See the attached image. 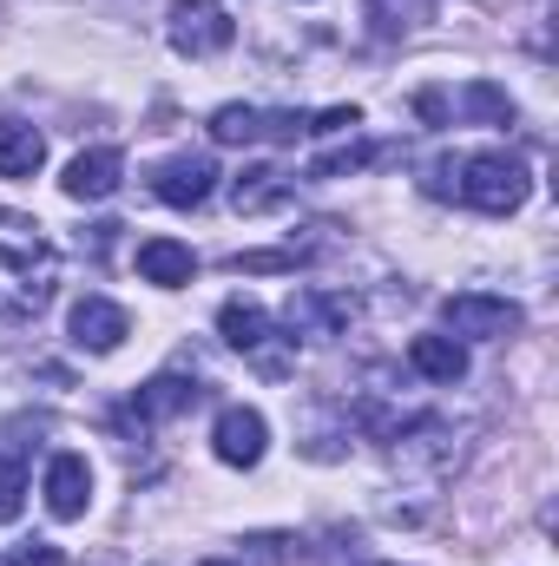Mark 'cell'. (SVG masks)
Listing matches in <instances>:
<instances>
[{
    "label": "cell",
    "mask_w": 559,
    "mask_h": 566,
    "mask_svg": "<svg viewBox=\"0 0 559 566\" xmlns=\"http://www.w3.org/2000/svg\"><path fill=\"white\" fill-rule=\"evenodd\" d=\"M349 126H362V113H356V106H329V113H323L316 126H303V133H349Z\"/></svg>",
    "instance_id": "obj_22"
},
{
    "label": "cell",
    "mask_w": 559,
    "mask_h": 566,
    "mask_svg": "<svg viewBox=\"0 0 559 566\" xmlns=\"http://www.w3.org/2000/svg\"><path fill=\"white\" fill-rule=\"evenodd\" d=\"M454 113H461V119H487V126H507V119H514V99H507L500 86H487V80H474V86H461V99H454Z\"/></svg>",
    "instance_id": "obj_18"
},
{
    "label": "cell",
    "mask_w": 559,
    "mask_h": 566,
    "mask_svg": "<svg viewBox=\"0 0 559 566\" xmlns=\"http://www.w3.org/2000/svg\"><path fill=\"white\" fill-rule=\"evenodd\" d=\"M376 151L369 145H349V151H329V158H316L309 165V178H342V171H356V165H369Z\"/></svg>",
    "instance_id": "obj_20"
},
{
    "label": "cell",
    "mask_w": 559,
    "mask_h": 566,
    "mask_svg": "<svg viewBox=\"0 0 559 566\" xmlns=\"http://www.w3.org/2000/svg\"><path fill=\"white\" fill-rule=\"evenodd\" d=\"M20 501H27V468H20V454H0V527L20 514Z\"/></svg>",
    "instance_id": "obj_19"
},
{
    "label": "cell",
    "mask_w": 559,
    "mask_h": 566,
    "mask_svg": "<svg viewBox=\"0 0 559 566\" xmlns=\"http://www.w3.org/2000/svg\"><path fill=\"white\" fill-rule=\"evenodd\" d=\"M46 165V139L20 119H0V178H33Z\"/></svg>",
    "instance_id": "obj_15"
},
{
    "label": "cell",
    "mask_w": 559,
    "mask_h": 566,
    "mask_svg": "<svg viewBox=\"0 0 559 566\" xmlns=\"http://www.w3.org/2000/svg\"><path fill=\"white\" fill-rule=\"evenodd\" d=\"M289 264H296L289 251H251V258H238L231 271H289Z\"/></svg>",
    "instance_id": "obj_23"
},
{
    "label": "cell",
    "mask_w": 559,
    "mask_h": 566,
    "mask_svg": "<svg viewBox=\"0 0 559 566\" xmlns=\"http://www.w3.org/2000/svg\"><path fill=\"white\" fill-rule=\"evenodd\" d=\"M527 191H534V178H527V165L507 158V151H474V158L461 165V198H467L474 211H487V218H514V211L527 205Z\"/></svg>",
    "instance_id": "obj_2"
},
{
    "label": "cell",
    "mask_w": 559,
    "mask_h": 566,
    "mask_svg": "<svg viewBox=\"0 0 559 566\" xmlns=\"http://www.w3.org/2000/svg\"><path fill=\"white\" fill-rule=\"evenodd\" d=\"M283 198H289V185H283V171H271V165H251V171L231 185V205H238V211H271Z\"/></svg>",
    "instance_id": "obj_17"
},
{
    "label": "cell",
    "mask_w": 559,
    "mask_h": 566,
    "mask_svg": "<svg viewBox=\"0 0 559 566\" xmlns=\"http://www.w3.org/2000/svg\"><path fill=\"white\" fill-rule=\"evenodd\" d=\"M86 501H93V468H86V454H53V461H46V514H53V521H80Z\"/></svg>",
    "instance_id": "obj_10"
},
{
    "label": "cell",
    "mask_w": 559,
    "mask_h": 566,
    "mask_svg": "<svg viewBox=\"0 0 559 566\" xmlns=\"http://www.w3.org/2000/svg\"><path fill=\"white\" fill-rule=\"evenodd\" d=\"M53 296V244L33 218L0 211V316H33Z\"/></svg>",
    "instance_id": "obj_1"
},
{
    "label": "cell",
    "mask_w": 559,
    "mask_h": 566,
    "mask_svg": "<svg viewBox=\"0 0 559 566\" xmlns=\"http://www.w3.org/2000/svg\"><path fill=\"white\" fill-rule=\"evenodd\" d=\"M211 448H218V461L224 468H257L264 461V448H271V422L257 416V409H224L218 428H211Z\"/></svg>",
    "instance_id": "obj_7"
},
{
    "label": "cell",
    "mask_w": 559,
    "mask_h": 566,
    "mask_svg": "<svg viewBox=\"0 0 559 566\" xmlns=\"http://www.w3.org/2000/svg\"><path fill=\"white\" fill-rule=\"evenodd\" d=\"M303 119L296 113H257V106H218L211 113V139L218 145H257V139H296Z\"/></svg>",
    "instance_id": "obj_9"
},
{
    "label": "cell",
    "mask_w": 559,
    "mask_h": 566,
    "mask_svg": "<svg viewBox=\"0 0 559 566\" xmlns=\"http://www.w3.org/2000/svg\"><path fill=\"white\" fill-rule=\"evenodd\" d=\"M204 566H238V560H204Z\"/></svg>",
    "instance_id": "obj_24"
},
{
    "label": "cell",
    "mask_w": 559,
    "mask_h": 566,
    "mask_svg": "<svg viewBox=\"0 0 559 566\" xmlns=\"http://www.w3.org/2000/svg\"><path fill=\"white\" fill-rule=\"evenodd\" d=\"M441 323H447V336H481V343H494V336H514V329H520V303L487 296V290H461V296L441 303Z\"/></svg>",
    "instance_id": "obj_5"
},
{
    "label": "cell",
    "mask_w": 559,
    "mask_h": 566,
    "mask_svg": "<svg viewBox=\"0 0 559 566\" xmlns=\"http://www.w3.org/2000/svg\"><path fill=\"white\" fill-rule=\"evenodd\" d=\"M218 329H224V343H231L238 356H251L264 376H283V369H289V356H283L277 336H271V316H264V303H251V296H231V303L218 310Z\"/></svg>",
    "instance_id": "obj_3"
},
{
    "label": "cell",
    "mask_w": 559,
    "mask_h": 566,
    "mask_svg": "<svg viewBox=\"0 0 559 566\" xmlns=\"http://www.w3.org/2000/svg\"><path fill=\"white\" fill-rule=\"evenodd\" d=\"M66 329H73V343H80V349L113 356V349L133 336V316H126L119 303H106V296H80V303H73V316H66Z\"/></svg>",
    "instance_id": "obj_8"
},
{
    "label": "cell",
    "mask_w": 559,
    "mask_h": 566,
    "mask_svg": "<svg viewBox=\"0 0 559 566\" xmlns=\"http://www.w3.org/2000/svg\"><path fill=\"white\" fill-rule=\"evenodd\" d=\"M283 323H289V343L296 336H336L349 323V296H323V290H296L283 303Z\"/></svg>",
    "instance_id": "obj_12"
},
{
    "label": "cell",
    "mask_w": 559,
    "mask_h": 566,
    "mask_svg": "<svg viewBox=\"0 0 559 566\" xmlns=\"http://www.w3.org/2000/svg\"><path fill=\"white\" fill-rule=\"evenodd\" d=\"M165 33H171V46H178L184 60H211V53H224V46L238 40V20H231L218 0H178Z\"/></svg>",
    "instance_id": "obj_4"
},
{
    "label": "cell",
    "mask_w": 559,
    "mask_h": 566,
    "mask_svg": "<svg viewBox=\"0 0 559 566\" xmlns=\"http://www.w3.org/2000/svg\"><path fill=\"white\" fill-rule=\"evenodd\" d=\"M191 271H198L191 244H178V238H151V244H139V277L145 283L178 290V283H191Z\"/></svg>",
    "instance_id": "obj_13"
},
{
    "label": "cell",
    "mask_w": 559,
    "mask_h": 566,
    "mask_svg": "<svg viewBox=\"0 0 559 566\" xmlns=\"http://www.w3.org/2000/svg\"><path fill=\"white\" fill-rule=\"evenodd\" d=\"M119 171H126V158L113 151V145H93V151H80L73 165H66V198H80V205H99V198H113L119 191Z\"/></svg>",
    "instance_id": "obj_11"
},
{
    "label": "cell",
    "mask_w": 559,
    "mask_h": 566,
    "mask_svg": "<svg viewBox=\"0 0 559 566\" xmlns=\"http://www.w3.org/2000/svg\"><path fill=\"white\" fill-rule=\"evenodd\" d=\"M409 363H415V376H428V382H461L467 376V349L454 336H415L409 343Z\"/></svg>",
    "instance_id": "obj_14"
},
{
    "label": "cell",
    "mask_w": 559,
    "mask_h": 566,
    "mask_svg": "<svg viewBox=\"0 0 559 566\" xmlns=\"http://www.w3.org/2000/svg\"><path fill=\"white\" fill-rule=\"evenodd\" d=\"M151 191H158V205H171V211H191V205H204V198L218 191V165H211L204 151L165 158V165H158V178H151Z\"/></svg>",
    "instance_id": "obj_6"
},
{
    "label": "cell",
    "mask_w": 559,
    "mask_h": 566,
    "mask_svg": "<svg viewBox=\"0 0 559 566\" xmlns=\"http://www.w3.org/2000/svg\"><path fill=\"white\" fill-rule=\"evenodd\" d=\"M7 566H60V547H46V541H20Z\"/></svg>",
    "instance_id": "obj_21"
},
{
    "label": "cell",
    "mask_w": 559,
    "mask_h": 566,
    "mask_svg": "<svg viewBox=\"0 0 559 566\" xmlns=\"http://www.w3.org/2000/svg\"><path fill=\"white\" fill-rule=\"evenodd\" d=\"M191 402H198L191 382H178V376H151L139 396H133V416H139V422H171V416H184Z\"/></svg>",
    "instance_id": "obj_16"
}]
</instances>
